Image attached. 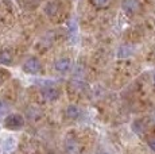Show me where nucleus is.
Returning <instances> with one entry per match:
<instances>
[{"label": "nucleus", "instance_id": "nucleus-6", "mask_svg": "<svg viewBox=\"0 0 155 154\" xmlns=\"http://www.w3.org/2000/svg\"><path fill=\"white\" fill-rule=\"evenodd\" d=\"M65 149H66V152L69 154H77L80 150L78 142H77L74 138H68L66 142H65Z\"/></svg>", "mask_w": 155, "mask_h": 154}, {"label": "nucleus", "instance_id": "nucleus-1", "mask_svg": "<svg viewBox=\"0 0 155 154\" xmlns=\"http://www.w3.org/2000/svg\"><path fill=\"white\" fill-rule=\"evenodd\" d=\"M4 123H5V127H8V129L16 130V129L23 127V124H25V118L19 114H11L5 118Z\"/></svg>", "mask_w": 155, "mask_h": 154}, {"label": "nucleus", "instance_id": "nucleus-9", "mask_svg": "<svg viewBox=\"0 0 155 154\" xmlns=\"http://www.w3.org/2000/svg\"><path fill=\"white\" fill-rule=\"evenodd\" d=\"M132 53H134L132 47L121 46L120 49H119V52H117V57L119 58H127V57H130V55H132Z\"/></svg>", "mask_w": 155, "mask_h": 154}, {"label": "nucleus", "instance_id": "nucleus-14", "mask_svg": "<svg viewBox=\"0 0 155 154\" xmlns=\"http://www.w3.org/2000/svg\"><path fill=\"white\" fill-rule=\"evenodd\" d=\"M100 154H109V153H100Z\"/></svg>", "mask_w": 155, "mask_h": 154}, {"label": "nucleus", "instance_id": "nucleus-8", "mask_svg": "<svg viewBox=\"0 0 155 154\" xmlns=\"http://www.w3.org/2000/svg\"><path fill=\"white\" fill-rule=\"evenodd\" d=\"M11 61H12V53L8 49L2 50L0 52V62L4 65H8V64H11Z\"/></svg>", "mask_w": 155, "mask_h": 154}, {"label": "nucleus", "instance_id": "nucleus-12", "mask_svg": "<svg viewBox=\"0 0 155 154\" xmlns=\"http://www.w3.org/2000/svg\"><path fill=\"white\" fill-rule=\"evenodd\" d=\"M147 143H148V146H150V149L155 152V137H150V138H148L147 139Z\"/></svg>", "mask_w": 155, "mask_h": 154}, {"label": "nucleus", "instance_id": "nucleus-10", "mask_svg": "<svg viewBox=\"0 0 155 154\" xmlns=\"http://www.w3.org/2000/svg\"><path fill=\"white\" fill-rule=\"evenodd\" d=\"M55 12H57V5H55V3H49V4H47V7H46V14H47L49 16H53Z\"/></svg>", "mask_w": 155, "mask_h": 154}, {"label": "nucleus", "instance_id": "nucleus-5", "mask_svg": "<svg viewBox=\"0 0 155 154\" xmlns=\"http://www.w3.org/2000/svg\"><path fill=\"white\" fill-rule=\"evenodd\" d=\"M59 97V91L54 87H49L43 91V99L46 102H54Z\"/></svg>", "mask_w": 155, "mask_h": 154}, {"label": "nucleus", "instance_id": "nucleus-13", "mask_svg": "<svg viewBox=\"0 0 155 154\" xmlns=\"http://www.w3.org/2000/svg\"><path fill=\"white\" fill-rule=\"evenodd\" d=\"M2 82H3V75L0 73V84H2Z\"/></svg>", "mask_w": 155, "mask_h": 154}, {"label": "nucleus", "instance_id": "nucleus-3", "mask_svg": "<svg viewBox=\"0 0 155 154\" xmlns=\"http://www.w3.org/2000/svg\"><path fill=\"white\" fill-rule=\"evenodd\" d=\"M121 7H123L124 12H126L127 15H134V14L138 12V10H139V2L138 0H123Z\"/></svg>", "mask_w": 155, "mask_h": 154}, {"label": "nucleus", "instance_id": "nucleus-2", "mask_svg": "<svg viewBox=\"0 0 155 154\" xmlns=\"http://www.w3.org/2000/svg\"><path fill=\"white\" fill-rule=\"evenodd\" d=\"M22 69L25 70L26 73H28V75H37V73L41 70V62L35 57H31V58H28V60L25 61Z\"/></svg>", "mask_w": 155, "mask_h": 154}, {"label": "nucleus", "instance_id": "nucleus-15", "mask_svg": "<svg viewBox=\"0 0 155 154\" xmlns=\"http://www.w3.org/2000/svg\"><path fill=\"white\" fill-rule=\"evenodd\" d=\"M154 81H155V72H154Z\"/></svg>", "mask_w": 155, "mask_h": 154}, {"label": "nucleus", "instance_id": "nucleus-7", "mask_svg": "<svg viewBox=\"0 0 155 154\" xmlns=\"http://www.w3.org/2000/svg\"><path fill=\"white\" fill-rule=\"evenodd\" d=\"M65 114H66V118H69V119H77V118L80 116V114H81V111H80V108L77 107V105L71 104L66 108Z\"/></svg>", "mask_w": 155, "mask_h": 154}, {"label": "nucleus", "instance_id": "nucleus-11", "mask_svg": "<svg viewBox=\"0 0 155 154\" xmlns=\"http://www.w3.org/2000/svg\"><path fill=\"white\" fill-rule=\"evenodd\" d=\"M92 3H93L96 7H99V8H104V7H107V5L111 3V0H92Z\"/></svg>", "mask_w": 155, "mask_h": 154}, {"label": "nucleus", "instance_id": "nucleus-4", "mask_svg": "<svg viewBox=\"0 0 155 154\" xmlns=\"http://www.w3.org/2000/svg\"><path fill=\"white\" fill-rule=\"evenodd\" d=\"M54 66H55V69L58 70V72H68V70L71 68V61L69 60V58H66V57L59 58V60L55 61Z\"/></svg>", "mask_w": 155, "mask_h": 154}]
</instances>
